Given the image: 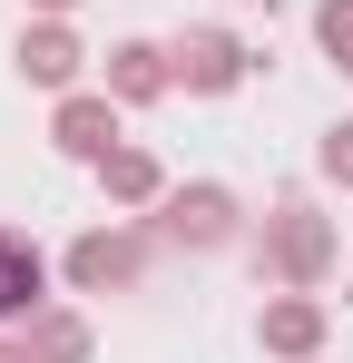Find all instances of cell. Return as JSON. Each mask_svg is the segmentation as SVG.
Here are the masks:
<instances>
[{
    "label": "cell",
    "instance_id": "11",
    "mask_svg": "<svg viewBox=\"0 0 353 363\" xmlns=\"http://www.w3.org/2000/svg\"><path fill=\"white\" fill-rule=\"evenodd\" d=\"M0 363H20V354H0Z\"/></svg>",
    "mask_w": 353,
    "mask_h": 363
},
{
    "label": "cell",
    "instance_id": "4",
    "mask_svg": "<svg viewBox=\"0 0 353 363\" xmlns=\"http://www.w3.org/2000/svg\"><path fill=\"white\" fill-rule=\"evenodd\" d=\"M20 60H30V79H69V40H59V30H40V40H30V50H20Z\"/></svg>",
    "mask_w": 353,
    "mask_h": 363
},
{
    "label": "cell",
    "instance_id": "9",
    "mask_svg": "<svg viewBox=\"0 0 353 363\" xmlns=\"http://www.w3.org/2000/svg\"><path fill=\"white\" fill-rule=\"evenodd\" d=\"M265 334H275V344H314V304H285V314H275Z\"/></svg>",
    "mask_w": 353,
    "mask_h": 363
},
{
    "label": "cell",
    "instance_id": "3",
    "mask_svg": "<svg viewBox=\"0 0 353 363\" xmlns=\"http://www.w3.org/2000/svg\"><path fill=\"white\" fill-rule=\"evenodd\" d=\"M118 275H128V245H108V236L79 245V285H118Z\"/></svg>",
    "mask_w": 353,
    "mask_h": 363
},
{
    "label": "cell",
    "instance_id": "5",
    "mask_svg": "<svg viewBox=\"0 0 353 363\" xmlns=\"http://www.w3.org/2000/svg\"><path fill=\"white\" fill-rule=\"evenodd\" d=\"M59 138H69V147H108V108H89V99H79V108L59 118Z\"/></svg>",
    "mask_w": 353,
    "mask_h": 363
},
{
    "label": "cell",
    "instance_id": "10",
    "mask_svg": "<svg viewBox=\"0 0 353 363\" xmlns=\"http://www.w3.org/2000/svg\"><path fill=\"white\" fill-rule=\"evenodd\" d=\"M324 167H334V177H353V128H334V147H324Z\"/></svg>",
    "mask_w": 353,
    "mask_h": 363
},
{
    "label": "cell",
    "instance_id": "8",
    "mask_svg": "<svg viewBox=\"0 0 353 363\" xmlns=\"http://www.w3.org/2000/svg\"><path fill=\"white\" fill-rule=\"evenodd\" d=\"M216 216H226L216 196H186V206H176V236H216Z\"/></svg>",
    "mask_w": 353,
    "mask_h": 363
},
{
    "label": "cell",
    "instance_id": "1",
    "mask_svg": "<svg viewBox=\"0 0 353 363\" xmlns=\"http://www.w3.org/2000/svg\"><path fill=\"white\" fill-rule=\"evenodd\" d=\"M30 295H40V255H30L20 236H0V314H20Z\"/></svg>",
    "mask_w": 353,
    "mask_h": 363
},
{
    "label": "cell",
    "instance_id": "6",
    "mask_svg": "<svg viewBox=\"0 0 353 363\" xmlns=\"http://www.w3.org/2000/svg\"><path fill=\"white\" fill-rule=\"evenodd\" d=\"M118 89L147 99V89H157V60H147V50H118Z\"/></svg>",
    "mask_w": 353,
    "mask_h": 363
},
{
    "label": "cell",
    "instance_id": "7",
    "mask_svg": "<svg viewBox=\"0 0 353 363\" xmlns=\"http://www.w3.org/2000/svg\"><path fill=\"white\" fill-rule=\"evenodd\" d=\"M324 50L353 69V0H334V10H324Z\"/></svg>",
    "mask_w": 353,
    "mask_h": 363
},
{
    "label": "cell",
    "instance_id": "2",
    "mask_svg": "<svg viewBox=\"0 0 353 363\" xmlns=\"http://www.w3.org/2000/svg\"><path fill=\"white\" fill-rule=\"evenodd\" d=\"M176 69H186L196 89H226V79H235V50H226V40H186V50H176Z\"/></svg>",
    "mask_w": 353,
    "mask_h": 363
}]
</instances>
